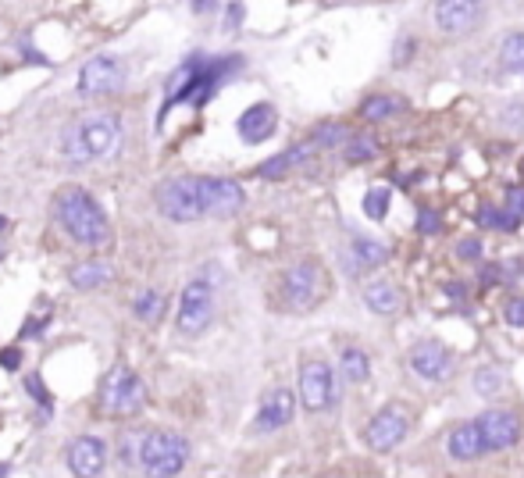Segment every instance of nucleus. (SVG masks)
<instances>
[{"label":"nucleus","mask_w":524,"mask_h":478,"mask_svg":"<svg viewBox=\"0 0 524 478\" xmlns=\"http://www.w3.org/2000/svg\"><path fill=\"white\" fill-rule=\"evenodd\" d=\"M242 65V58H207V54H196L189 61H182L171 79H168V93H164V108H161V122L164 115L175 108V104H193V108H203L214 90Z\"/></svg>","instance_id":"nucleus-1"},{"label":"nucleus","mask_w":524,"mask_h":478,"mask_svg":"<svg viewBox=\"0 0 524 478\" xmlns=\"http://www.w3.org/2000/svg\"><path fill=\"white\" fill-rule=\"evenodd\" d=\"M58 221L83 247H100V243H107V235H111L100 203L83 186H65L58 193Z\"/></svg>","instance_id":"nucleus-2"},{"label":"nucleus","mask_w":524,"mask_h":478,"mask_svg":"<svg viewBox=\"0 0 524 478\" xmlns=\"http://www.w3.org/2000/svg\"><path fill=\"white\" fill-rule=\"evenodd\" d=\"M118 136H122V122L115 115H93V118H83L75 122L65 139H61V154L72 161V164H86V161H97L104 154H111L118 147Z\"/></svg>","instance_id":"nucleus-3"},{"label":"nucleus","mask_w":524,"mask_h":478,"mask_svg":"<svg viewBox=\"0 0 524 478\" xmlns=\"http://www.w3.org/2000/svg\"><path fill=\"white\" fill-rule=\"evenodd\" d=\"M189 460V442L175 432H143L139 450H136V467L147 478H175Z\"/></svg>","instance_id":"nucleus-4"},{"label":"nucleus","mask_w":524,"mask_h":478,"mask_svg":"<svg viewBox=\"0 0 524 478\" xmlns=\"http://www.w3.org/2000/svg\"><path fill=\"white\" fill-rule=\"evenodd\" d=\"M322 290H325V272L318 261H300L293 265L290 272H282L279 279V300L282 307L290 311H311L318 300H322Z\"/></svg>","instance_id":"nucleus-5"},{"label":"nucleus","mask_w":524,"mask_h":478,"mask_svg":"<svg viewBox=\"0 0 524 478\" xmlns=\"http://www.w3.org/2000/svg\"><path fill=\"white\" fill-rule=\"evenodd\" d=\"M157 207L168 221L189 225L200 221V189H196V175H175L168 182L157 186Z\"/></svg>","instance_id":"nucleus-6"},{"label":"nucleus","mask_w":524,"mask_h":478,"mask_svg":"<svg viewBox=\"0 0 524 478\" xmlns=\"http://www.w3.org/2000/svg\"><path fill=\"white\" fill-rule=\"evenodd\" d=\"M407 368L425 382H446L457 371V354L439 339H417L407 350Z\"/></svg>","instance_id":"nucleus-7"},{"label":"nucleus","mask_w":524,"mask_h":478,"mask_svg":"<svg viewBox=\"0 0 524 478\" xmlns=\"http://www.w3.org/2000/svg\"><path fill=\"white\" fill-rule=\"evenodd\" d=\"M100 400H104L107 414H139V407L147 400V386H143V378L132 368H115L104 378Z\"/></svg>","instance_id":"nucleus-8"},{"label":"nucleus","mask_w":524,"mask_h":478,"mask_svg":"<svg viewBox=\"0 0 524 478\" xmlns=\"http://www.w3.org/2000/svg\"><path fill=\"white\" fill-rule=\"evenodd\" d=\"M214 318V286L207 279H193L179 297V332L200 336Z\"/></svg>","instance_id":"nucleus-9"},{"label":"nucleus","mask_w":524,"mask_h":478,"mask_svg":"<svg viewBox=\"0 0 524 478\" xmlns=\"http://www.w3.org/2000/svg\"><path fill=\"white\" fill-rule=\"evenodd\" d=\"M196 189H200V214L203 218H228L242 207V186L235 179H221V175H196Z\"/></svg>","instance_id":"nucleus-10"},{"label":"nucleus","mask_w":524,"mask_h":478,"mask_svg":"<svg viewBox=\"0 0 524 478\" xmlns=\"http://www.w3.org/2000/svg\"><path fill=\"white\" fill-rule=\"evenodd\" d=\"M407 428H410L407 410H403L400 403H385V407L368 421V428H364V442H368L375 453H389L393 446L403 442Z\"/></svg>","instance_id":"nucleus-11"},{"label":"nucleus","mask_w":524,"mask_h":478,"mask_svg":"<svg viewBox=\"0 0 524 478\" xmlns=\"http://www.w3.org/2000/svg\"><path fill=\"white\" fill-rule=\"evenodd\" d=\"M300 400L311 414L325 410L336 400V375L325 361H307L300 364Z\"/></svg>","instance_id":"nucleus-12"},{"label":"nucleus","mask_w":524,"mask_h":478,"mask_svg":"<svg viewBox=\"0 0 524 478\" xmlns=\"http://www.w3.org/2000/svg\"><path fill=\"white\" fill-rule=\"evenodd\" d=\"M478 432H481V442H485V453H499V450H510L517 446L520 439V418L513 410H485L481 418H474Z\"/></svg>","instance_id":"nucleus-13"},{"label":"nucleus","mask_w":524,"mask_h":478,"mask_svg":"<svg viewBox=\"0 0 524 478\" xmlns=\"http://www.w3.org/2000/svg\"><path fill=\"white\" fill-rule=\"evenodd\" d=\"M293 410H297V400L286 386H275L260 396V407H257V418H253V432H279L293 421Z\"/></svg>","instance_id":"nucleus-14"},{"label":"nucleus","mask_w":524,"mask_h":478,"mask_svg":"<svg viewBox=\"0 0 524 478\" xmlns=\"http://www.w3.org/2000/svg\"><path fill=\"white\" fill-rule=\"evenodd\" d=\"M275 129H279V111H275V104H268V100L250 104V108L239 115V122H235V132H239V139H242L246 147H257V143L272 139Z\"/></svg>","instance_id":"nucleus-15"},{"label":"nucleus","mask_w":524,"mask_h":478,"mask_svg":"<svg viewBox=\"0 0 524 478\" xmlns=\"http://www.w3.org/2000/svg\"><path fill=\"white\" fill-rule=\"evenodd\" d=\"M122 86V68L115 58L100 54V58H90L79 72V93L83 97H107Z\"/></svg>","instance_id":"nucleus-16"},{"label":"nucleus","mask_w":524,"mask_h":478,"mask_svg":"<svg viewBox=\"0 0 524 478\" xmlns=\"http://www.w3.org/2000/svg\"><path fill=\"white\" fill-rule=\"evenodd\" d=\"M432 15H435V29L439 33L460 36V33H471L481 22V4H467V0H446V4H435L432 8Z\"/></svg>","instance_id":"nucleus-17"},{"label":"nucleus","mask_w":524,"mask_h":478,"mask_svg":"<svg viewBox=\"0 0 524 478\" xmlns=\"http://www.w3.org/2000/svg\"><path fill=\"white\" fill-rule=\"evenodd\" d=\"M107 464V446L104 439L97 435H79L72 446H68V467L75 478H97Z\"/></svg>","instance_id":"nucleus-18"},{"label":"nucleus","mask_w":524,"mask_h":478,"mask_svg":"<svg viewBox=\"0 0 524 478\" xmlns=\"http://www.w3.org/2000/svg\"><path fill=\"white\" fill-rule=\"evenodd\" d=\"M446 453L460 464H471V460H481L485 457V442H481V432L474 421H460L449 435H446Z\"/></svg>","instance_id":"nucleus-19"},{"label":"nucleus","mask_w":524,"mask_h":478,"mask_svg":"<svg viewBox=\"0 0 524 478\" xmlns=\"http://www.w3.org/2000/svg\"><path fill=\"white\" fill-rule=\"evenodd\" d=\"M364 304H368V311L371 315H400L403 311V293H400V286L396 283H389V279H378V283H368L364 286Z\"/></svg>","instance_id":"nucleus-20"},{"label":"nucleus","mask_w":524,"mask_h":478,"mask_svg":"<svg viewBox=\"0 0 524 478\" xmlns=\"http://www.w3.org/2000/svg\"><path fill=\"white\" fill-rule=\"evenodd\" d=\"M311 154H314V147H311V143H297V147H290V150H282V154L268 157L265 164L257 168V175H260V179H282V175H290L293 168H300Z\"/></svg>","instance_id":"nucleus-21"},{"label":"nucleus","mask_w":524,"mask_h":478,"mask_svg":"<svg viewBox=\"0 0 524 478\" xmlns=\"http://www.w3.org/2000/svg\"><path fill=\"white\" fill-rule=\"evenodd\" d=\"M389 261V247L382 243V239H371V235H357L353 243H350V268H378Z\"/></svg>","instance_id":"nucleus-22"},{"label":"nucleus","mask_w":524,"mask_h":478,"mask_svg":"<svg viewBox=\"0 0 524 478\" xmlns=\"http://www.w3.org/2000/svg\"><path fill=\"white\" fill-rule=\"evenodd\" d=\"M111 275H115V268L107 261H83L68 272V283L75 290H100L104 283H111Z\"/></svg>","instance_id":"nucleus-23"},{"label":"nucleus","mask_w":524,"mask_h":478,"mask_svg":"<svg viewBox=\"0 0 524 478\" xmlns=\"http://www.w3.org/2000/svg\"><path fill=\"white\" fill-rule=\"evenodd\" d=\"M339 371H343V378H346L350 386H361V382H368V378H371V361H368V354H364V350L346 347V350H343V357H339Z\"/></svg>","instance_id":"nucleus-24"},{"label":"nucleus","mask_w":524,"mask_h":478,"mask_svg":"<svg viewBox=\"0 0 524 478\" xmlns=\"http://www.w3.org/2000/svg\"><path fill=\"white\" fill-rule=\"evenodd\" d=\"M499 68L524 76V33L520 29L503 36V44H499Z\"/></svg>","instance_id":"nucleus-25"},{"label":"nucleus","mask_w":524,"mask_h":478,"mask_svg":"<svg viewBox=\"0 0 524 478\" xmlns=\"http://www.w3.org/2000/svg\"><path fill=\"white\" fill-rule=\"evenodd\" d=\"M400 97H389V93H375V97H368L364 104H361V118L364 122H385V118H393L396 111H400Z\"/></svg>","instance_id":"nucleus-26"},{"label":"nucleus","mask_w":524,"mask_h":478,"mask_svg":"<svg viewBox=\"0 0 524 478\" xmlns=\"http://www.w3.org/2000/svg\"><path fill=\"white\" fill-rule=\"evenodd\" d=\"M375 154H378V147H375V139H371V136H364V132H350V139L343 143V157H346L350 164L371 161Z\"/></svg>","instance_id":"nucleus-27"},{"label":"nucleus","mask_w":524,"mask_h":478,"mask_svg":"<svg viewBox=\"0 0 524 478\" xmlns=\"http://www.w3.org/2000/svg\"><path fill=\"white\" fill-rule=\"evenodd\" d=\"M389 203H393V189H389V186H371V189L364 193V214H368L371 221H385Z\"/></svg>","instance_id":"nucleus-28"},{"label":"nucleus","mask_w":524,"mask_h":478,"mask_svg":"<svg viewBox=\"0 0 524 478\" xmlns=\"http://www.w3.org/2000/svg\"><path fill=\"white\" fill-rule=\"evenodd\" d=\"M471 386H474V393L478 396H499L503 393V386H506V375L503 371H496V368H478L474 371V378H471Z\"/></svg>","instance_id":"nucleus-29"},{"label":"nucleus","mask_w":524,"mask_h":478,"mask_svg":"<svg viewBox=\"0 0 524 478\" xmlns=\"http://www.w3.org/2000/svg\"><path fill=\"white\" fill-rule=\"evenodd\" d=\"M346 139H350V129L336 122V125H318L314 136H311V147L314 150H332V147H343Z\"/></svg>","instance_id":"nucleus-30"},{"label":"nucleus","mask_w":524,"mask_h":478,"mask_svg":"<svg viewBox=\"0 0 524 478\" xmlns=\"http://www.w3.org/2000/svg\"><path fill=\"white\" fill-rule=\"evenodd\" d=\"M132 311H136V318L139 322H147V325H154L161 315H164V300H161V293H154V290H147V293H139L136 297V304H132Z\"/></svg>","instance_id":"nucleus-31"},{"label":"nucleus","mask_w":524,"mask_h":478,"mask_svg":"<svg viewBox=\"0 0 524 478\" xmlns=\"http://www.w3.org/2000/svg\"><path fill=\"white\" fill-rule=\"evenodd\" d=\"M478 221H481L485 228H499V232H513V228H517V221H513L503 207H496V203H481V207H478Z\"/></svg>","instance_id":"nucleus-32"},{"label":"nucleus","mask_w":524,"mask_h":478,"mask_svg":"<svg viewBox=\"0 0 524 478\" xmlns=\"http://www.w3.org/2000/svg\"><path fill=\"white\" fill-rule=\"evenodd\" d=\"M26 389H29V396L40 403V421H47V418H51V407H54V400H51V393H47L44 378H40V375H29V378H26Z\"/></svg>","instance_id":"nucleus-33"},{"label":"nucleus","mask_w":524,"mask_h":478,"mask_svg":"<svg viewBox=\"0 0 524 478\" xmlns=\"http://www.w3.org/2000/svg\"><path fill=\"white\" fill-rule=\"evenodd\" d=\"M503 211H506L517 225L524 221V186H520V182L506 186V193H503Z\"/></svg>","instance_id":"nucleus-34"},{"label":"nucleus","mask_w":524,"mask_h":478,"mask_svg":"<svg viewBox=\"0 0 524 478\" xmlns=\"http://www.w3.org/2000/svg\"><path fill=\"white\" fill-rule=\"evenodd\" d=\"M457 258H460L464 265H474V261L485 258V243H481L478 235H464L460 243H457Z\"/></svg>","instance_id":"nucleus-35"},{"label":"nucleus","mask_w":524,"mask_h":478,"mask_svg":"<svg viewBox=\"0 0 524 478\" xmlns=\"http://www.w3.org/2000/svg\"><path fill=\"white\" fill-rule=\"evenodd\" d=\"M414 228H417L421 235H435V232L442 228V221H439V214H435L432 207H421L417 218H414Z\"/></svg>","instance_id":"nucleus-36"},{"label":"nucleus","mask_w":524,"mask_h":478,"mask_svg":"<svg viewBox=\"0 0 524 478\" xmlns=\"http://www.w3.org/2000/svg\"><path fill=\"white\" fill-rule=\"evenodd\" d=\"M503 318L513 329H524V297H513L510 304H503Z\"/></svg>","instance_id":"nucleus-37"},{"label":"nucleus","mask_w":524,"mask_h":478,"mask_svg":"<svg viewBox=\"0 0 524 478\" xmlns=\"http://www.w3.org/2000/svg\"><path fill=\"white\" fill-rule=\"evenodd\" d=\"M51 322V315H40V318H29L26 322V329H22V339H36V336H44V325Z\"/></svg>","instance_id":"nucleus-38"},{"label":"nucleus","mask_w":524,"mask_h":478,"mask_svg":"<svg viewBox=\"0 0 524 478\" xmlns=\"http://www.w3.org/2000/svg\"><path fill=\"white\" fill-rule=\"evenodd\" d=\"M0 364H4L8 371H15L22 364V350L19 347H8V350H0Z\"/></svg>","instance_id":"nucleus-39"},{"label":"nucleus","mask_w":524,"mask_h":478,"mask_svg":"<svg viewBox=\"0 0 524 478\" xmlns=\"http://www.w3.org/2000/svg\"><path fill=\"white\" fill-rule=\"evenodd\" d=\"M414 51H417V40L403 36V40H400V47H396V58H393V61H396V65H407V58H410Z\"/></svg>","instance_id":"nucleus-40"},{"label":"nucleus","mask_w":524,"mask_h":478,"mask_svg":"<svg viewBox=\"0 0 524 478\" xmlns=\"http://www.w3.org/2000/svg\"><path fill=\"white\" fill-rule=\"evenodd\" d=\"M225 15H228L225 29H228V33H232V29H239V22H242V4H228V8H225Z\"/></svg>","instance_id":"nucleus-41"},{"label":"nucleus","mask_w":524,"mask_h":478,"mask_svg":"<svg viewBox=\"0 0 524 478\" xmlns=\"http://www.w3.org/2000/svg\"><path fill=\"white\" fill-rule=\"evenodd\" d=\"M4 228H8V218L0 214V258H4Z\"/></svg>","instance_id":"nucleus-42"},{"label":"nucleus","mask_w":524,"mask_h":478,"mask_svg":"<svg viewBox=\"0 0 524 478\" xmlns=\"http://www.w3.org/2000/svg\"><path fill=\"white\" fill-rule=\"evenodd\" d=\"M449 297H464V286H457V283H449V286H442Z\"/></svg>","instance_id":"nucleus-43"},{"label":"nucleus","mask_w":524,"mask_h":478,"mask_svg":"<svg viewBox=\"0 0 524 478\" xmlns=\"http://www.w3.org/2000/svg\"><path fill=\"white\" fill-rule=\"evenodd\" d=\"M8 471H12L8 464H0V478H8Z\"/></svg>","instance_id":"nucleus-44"},{"label":"nucleus","mask_w":524,"mask_h":478,"mask_svg":"<svg viewBox=\"0 0 524 478\" xmlns=\"http://www.w3.org/2000/svg\"><path fill=\"white\" fill-rule=\"evenodd\" d=\"M520 179H524V161H520ZM520 186H524V182H520Z\"/></svg>","instance_id":"nucleus-45"}]
</instances>
